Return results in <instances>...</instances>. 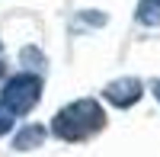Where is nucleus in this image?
Here are the masks:
<instances>
[{
    "label": "nucleus",
    "instance_id": "nucleus-5",
    "mask_svg": "<svg viewBox=\"0 0 160 157\" xmlns=\"http://www.w3.org/2000/svg\"><path fill=\"white\" fill-rule=\"evenodd\" d=\"M135 19L144 29H160V0H138Z\"/></svg>",
    "mask_w": 160,
    "mask_h": 157
},
{
    "label": "nucleus",
    "instance_id": "nucleus-6",
    "mask_svg": "<svg viewBox=\"0 0 160 157\" xmlns=\"http://www.w3.org/2000/svg\"><path fill=\"white\" fill-rule=\"evenodd\" d=\"M19 64H22L26 71H42V68H48V58H45L35 45H26V48L19 51Z\"/></svg>",
    "mask_w": 160,
    "mask_h": 157
},
{
    "label": "nucleus",
    "instance_id": "nucleus-3",
    "mask_svg": "<svg viewBox=\"0 0 160 157\" xmlns=\"http://www.w3.org/2000/svg\"><path fill=\"white\" fill-rule=\"evenodd\" d=\"M141 96H144V84H141V77H131V74L115 77L102 87V99L115 109H131L135 103H141Z\"/></svg>",
    "mask_w": 160,
    "mask_h": 157
},
{
    "label": "nucleus",
    "instance_id": "nucleus-2",
    "mask_svg": "<svg viewBox=\"0 0 160 157\" xmlns=\"http://www.w3.org/2000/svg\"><path fill=\"white\" fill-rule=\"evenodd\" d=\"M42 90H45V80L38 71H19L13 77H3L0 103H7L16 115H29L42 99Z\"/></svg>",
    "mask_w": 160,
    "mask_h": 157
},
{
    "label": "nucleus",
    "instance_id": "nucleus-9",
    "mask_svg": "<svg viewBox=\"0 0 160 157\" xmlns=\"http://www.w3.org/2000/svg\"><path fill=\"white\" fill-rule=\"evenodd\" d=\"M7 77V64H3V55H0V80Z\"/></svg>",
    "mask_w": 160,
    "mask_h": 157
},
{
    "label": "nucleus",
    "instance_id": "nucleus-10",
    "mask_svg": "<svg viewBox=\"0 0 160 157\" xmlns=\"http://www.w3.org/2000/svg\"><path fill=\"white\" fill-rule=\"evenodd\" d=\"M0 55H3V45H0Z\"/></svg>",
    "mask_w": 160,
    "mask_h": 157
},
{
    "label": "nucleus",
    "instance_id": "nucleus-7",
    "mask_svg": "<svg viewBox=\"0 0 160 157\" xmlns=\"http://www.w3.org/2000/svg\"><path fill=\"white\" fill-rule=\"evenodd\" d=\"M16 119H19V115L13 112V109L7 106V103H0V138H3V135L10 132V128H13V122H16Z\"/></svg>",
    "mask_w": 160,
    "mask_h": 157
},
{
    "label": "nucleus",
    "instance_id": "nucleus-4",
    "mask_svg": "<svg viewBox=\"0 0 160 157\" xmlns=\"http://www.w3.org/2000/svg\"><path fill=\"white\" fill-rule=\"evenodd\" d=\"M45 138H48V125L42 122H26L16 135H13V151H35V148H42L45 144Z\"/></svg>",
    "mask_w": 160,
    "mask_h": 157
},
{
    "label": "nucleus",
    "instance_id": "nucleus-1",
    "mask_svg": "<svg viewBox=\"0 0 160 157\" xmlns=\"http://www.w3.org/2000/svg\"><path fill=\"white\" fill-rule=\"evenodd\" d=\"M106 128V109L99 99L93 96H83V99H74L68 106H61L51 119L48 132L55 135L64 144H83V141L96 138Z\"/></svg>",
    "mask_w": 160,
    "mask_h": 157
},
{
    "label": "nucleus",
    "instance_id": "nucleus-8",
    "mask_svg": "<svg viewBox=\"0 0 160 157\" xmlns=\"http://www.w3.org/2000/svg\"><path fill=\"white\" fill-rule=\"evenodd\" d=\"M151 90H154V96H157V103H160V80H154V84H151Z\"/></svg>",
    "mask_w": 160,
    "mask_h": 157
}]
</instances>
